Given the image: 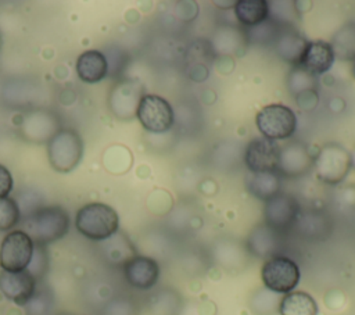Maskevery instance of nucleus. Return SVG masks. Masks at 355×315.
<instances>
[{
	"label": "nucleus",
	"instance_id": "obj_5",
	"mask_svg": "<svg viewBox=\"0 0 355 315\" xmlns=\"http://www.w3.org/2000/svg\"><path fill=\"white\" fill-rule=\"evenodd\" d=\"M255 124L262 137L277 142L288 139L295 133L297 115L284 104H268L258 111Z\"/></svg>",
	"mask_w": 355,
	"mask_h": 315
},
{
	"label": "nucleus",
	"instance_id": "obj_25",
	"mask_svg": "<svg viewBox=\"0 0 355 315\" xmlns=\"http://www.w3.org/2000/svg\"><path fill=\"white\" fill-rule=\"evenodd\" d=\"M104 253L108 261L112 264H125L128 259L136 255L133 246L130 244L129 239L125 237L122 233H115L105 240Z\"/></svg>",
	"mask_w": 355,
	"mask_h": 315
},
{
	"label": "nucleus",
	"instance_id": "obj_36",
	"mask_svg": "<svg viewBox=\"0 0 355 315\" xmlns=\"http://www.w3.org/2000/svg\"><path fill=\"white\" fill-rule=\"evenodd\" d=\"M295 101H297L298 107H301L302 110H313L318 105V90L305 92V93L297 96Z\"/></svg>",
	"mask_w": 355,
	"mask_h": 315
},
{
	"label": "nucleus",
	"instance_id": "obj_9",
	"mask_svg": "<svg viewBox=\"0 0 355 315\" xmlns=\"http://www.w3.org/2000/svg\"><path fill=\"white\" fill-rule=\"evenodd\" d=\"M33 241L24 230L7 233L0 244V266L3 271L19 272L28 268L32 254Z\"/></svg>",
	"mask_w": 355,
	"mask_h": 315
},
{
	"label": "nucleus",
	"instance_id": "obj_15",
	"mask_svg": "<svg viewBox=\"0 0 355 315\" xmlns=\"http://www.w3.org/2000/svg\"><path fill=\"white\" fill-rule=\"evenodd\" d=\"M336 56L330 42L312 40L308 42L300 67L306 69L315 76L326 74L334 64Z\"/></svg>",
	"mask_w": 355,
	"mask_h": 315
},
{
	"label": "nucleus",
	"instance_id": "obj_35",
	"mask_svg": "<svg viewBox=\"0 0 355 315\" xmlns=\"http://www.w3.org/2000/svg\"><path fill=\"white\" fill-rule=\"evenodd\" d=\"M12 185L14 180L11 172L3 164H0V197H7L12 190Z\"/></svg>",
	"mask_w": 355,
	"mask_h": 315
},
{
	"label": "nucleus",
	"instance_id": "obj_27",
	"mask_svg": "<svg viewBox=\"0 0 355 315\" xmlns=\"http://www.w3.org/2000/svg\"><path fill=\"white\" fill-rule=\"evenodd\" d=\"M280 300V294L265 287L252 294L250 300V308L255 315H273L275 312H279Z\"/></svg>",
	"mask_w": 355,
	"mask_h": 315
},
{
	"label": "nucleus",
	"instance_id": "obj_22",
	"mask_svg": "<svg viewBox=\"0 0 355 315\" xmlns=\"http://www.w3.org/2000/svg\"><path fill=\"white\" fill-rule=\"evenodd\" d=\"M234 15L237 21L245 26L252 28L269 18V6L265 0H240L236 1Z\"/></svg>",
	"mask_w": 355,
	"mask_h": 315
},
{
	"label": "nucleus",
	"instance_id": "obj_11",
	"mask_svg": "<svg viewBox=\"0 0 355 315\" xmlns=\"http://www.w3.org/2000/svg\"><path fill=\"white\" fill-rule=\"evenodd\" d=\"M315 157L306 144L300 140H291L280 147V155L276 172L280 176L297 178L302 176L313 167Z\"/></svg>",
	"mask_w": 355,
	"mask_h": 315
},
{
	"label": "nucleus",
	"instance_id": "obj_23",
	"mask_svg": "<svg viewBox=\"0 0 355 315\" xmlns=\"http://www.w3.org/2000/svg\"><path fill=\"white\" fill-rule=\"evenodd\" d=\"M247 43L245 32L232 26L220 28L218 32H215L212 39L214 50L220 54H237L239 51L244 50Z\"/></svg>",
	"mask_w": 355,
	"mask_h": 315
},
{
	"label": "nucleus",
	"instance_id": "obj_17",
	"mask_svg": "<svg viewBox=\"0 0 355 315\" xmlns=\"http://www.w3.org/2000/svg\"><path fill=\"white\" fill-rule=\"evenodd\" d=\"M280 233L275 232L265 223L257 225L248 235L247 250L250 254L258 258H270L279 251L280 247Z\"/></svg>",
	"mask_w": 355,
	"mask_h": 315
},
{
	"label": "nucleus",
	"instance_id": "obj_3",
	"mask_svg": "<svg viewBox=\"0 0 355 315\" xmlns=\"http://www.w3.org/2000/svg\"><path fill=\"white\" fill-rule=\"evenodd\" d=\"M82 153L83 142L75 129L62 128L49 139L47 155L51 167L57 172H71L79 164Z\"/></svg>",
	"mask_w": 355,
	"mask_h": 315
},
{
	"label": "nucleus",
	"instance_id": "obj_10",
	"mask_svg": "<svg viewBox=\"0 0 355 315\" xmlns=\"http://www.w3.org/2000/svg\"><path fill=\"white\" fill-rule=\"evenodd\" d=\"M280 155V146L277 142L266 137L252 139L244 151V162L248 172H276Z\"/></svg>",
	"mask_w": 355,
	"mask_h": 315
},
{
	"label": "nucleus",
	"instance_id": "obj_20",
	"mask_svg": "<svg viewBox=\"0 0 355 315\" xmlns=\"http://www.w3.org/2000/svg\"><path fill=\"white\" fill-rule=\"evenodd\" d=\"M282 176L277 172H248L245 176V187L255 198L268 201L282 190Z\"/></svg>",
	"mask_w": 355,
	"mask_h": 315
},
{
	"label": "nucleus",
	"instance_id": "obj_1",
	"mask_svg": "<svg viewBox=\"0 0 355 315\" xmlns=\"http://www.w3.org/2000/svg\"><path fill=\"white\" fill-rule=\"evenodd\" d=\"M33 244L46 246L64 237L69 230V215L60 205H40L22 216V229Z\"/></svg>",
	"mask_w": 355,
	"mask_h": 315
},
{
	"label": "nucleus",
	"instance_id": "obj_18",
	"mask_svg": "<svg viewBox=\"0 0 355 315\" xmlns=\"http://www.w3.org/2000/svg\"><path fill=\"white\" fill-rule=\"evenodd\" d=\"M108 61L100 50H86L76 58V74L86 83H97L105 78Z\"/></svg>",
	"mask_w": 355,
	"mask_h": 315
},
{
	"label": "nucleus",
	"instance_id": "obj_8",
	"mask_svg": "<svg viewBox=\"0 0 355 315\" xmlns=\"http://www.w3.org/2000/svg\"><path fill=\"white\" fill-rule=\"evenodd\" d=\"M300 212L301 207L297 198L288 193L280 191L265 201L263 223L282 235L294 228Z\"/></svg>",
	"mask_w": 355,
	"mask_h": 315
},
{
	"label": "nucleus",
	"instance_id": "obj_21",
	"mask_svg": "<svg viewBox=\"0 0 355 315\" xmlns=\"http://www.w3.org/2000/svg\"><path fill=\"white\" fill-rule=\"evenodd\" d=\"M315 298L305 291H290L284 294L279 304L280 315H318Z\"/></svg>",
	"mask_w": 355,
	"mask_h": 315
},
{
	"label": "nucleus",
	"instance_id": "obj_26",
	"mask_svg": "<svg viewBox=\"0 0 355 315\" xmlns=\"http://www.w3.org/2000/svg\"><path fill=\"white\" fill-rule=\"evenodd\" d=\"M287 87L288 92L297 97L305 92H312L318 89V78L304 69L302 67L297 65L288 72L287 76Z\"/></svg>",
	"mask_w": 355,
	"mask_h": 315
},
{
	"label": "nucleus",
	"instance_id": "obj_40",
	"mask_svg": "<svg viewBox=\"0 0 355 315\" xmlns=\"http://www.w3.org/2000/svg\"><path fill=\"white\" fill-rule=\"evenodd\" d=\"M0 44H1V37H0Z\"/></svg>",
	"mask_w": 355,
	"mask_h": 315
},
{
	"label": "nucleus",
	"instance_id": "obj_24",
	"mask_svg": "<svg viewBox=\"0 0 355 315\" xmlns=\"http://www.w3.org/2000/svg\"><path fill=\"white\" fill-rule=\"evenodd\" d=\"M334 56L343 61L355 58V21L344 24L331 37L330 42Z\"/></svg>",
	"mask_w": 355,
	"mask_h": 315
},
{
	"label": "nucleus",
	"instance_id": "obj_6",
	"mask_svg": "<svg viewBox=\"0 0 355 315\" xmlns=\"http://www.w3.org/2000/svg\"><path fill=\"white\" fill-rule=\"evenodd\" d=\"M301 278L297 262L286 255H273L268 258L261 268V279L263 286L277 294L293 291Z\"/></svg>",
	"mask_w": 355,
	"mask_h": 315
},
{
	"label": "nucleus",
	"instance_id": "obj_4",
	"mask_svg": "<svg viewBox=\"0 0 355 315\" xmlns=\"http://www.w3.org/2000/svg\"><path fill=\"white\" fill-rule=\"evenodd\" d=\"M316 178L326 185H340L349 173V151L338 143H326L316 154L313 161Z\"/></svg>",
	"mask_w": 355,
	"mask_h": 315
},
{
	"label": "nucleus",
	"instance_id": "obj_7",
	"mask_svg": "<svg viewBox=\"0 0 355 315\" xmlns=\"http://www.w3.org/2000/svg\"><path fill=\"white\" fill-rule=\"evenodd\" d=\"M136 118L141 126L151 133H165L172 129L175 124V112L168 100L158 94L144 93L141 97Z\"/></svg>",
	"mask_w": 355,
	"mask_h": 315
},
{
	"label": "nucleus",
	"instance_id": "obj_12",
	"mask_svg": "<svg viewBox=\"0 0 355 315\" xmlns=\"http://www.w3.org/2000/svg\"><path fill=\"white\" fill-rule=\"evenodd\" d=\"M144 96L143 85L133 79H126L114 86L110 94V108L119 119H130L136 115L139 103Z\"/></svg>",
	"mask_w": 355,
	"mask_h": 315
},
{
	"label": "nucleus",
	"instance_id": "obj_14",
	"mask_svg": "<svg viewBox=\"0 0 355 315\" xmlns=\"http://www.w3.org/2000/svg\"><path fill=\"white\" fill-rule=\"evenodd\" d=\"M0 291L17 305L26 303L36 293V279L26 271L8 272L0 271Z\"/></svg>",
	"mask_w": 355,
	"mask_h": 315
},
{
	"label": "nucleus",
	"instance_id": "obj_31",
	"mask_svg": "<svg viewBox=\"0 0 355 315\" xmlns=\"http://www.w3.org/2000/svg\"><path fill=\"white\" fill-rule=\"evenodd\" d=\"M47 266H49V258H47V251H46V246L42 244H35L33 247V254L31 258V262L26 268V271L37 280H40L46 272H47Z\"/></svg>",
	"mask_w": 355,
	"mask_h": 315
},
{
	"label": "nucleus",
	"instance_id": "obj_30",
	"mask_svg": "<svg viewBox=\"0 0 355 315\" xmlns=\"http://www.w3.org/2000/svg\"><path fill=\"white\" fill-rule=\"evenodd\" d=\"M21 219L17 201L11 197H0V232L12 229Z\"/></svg>",
	"mask_w": 355,
	"mask_h": 315
},
{
	"label": "nucleus",
	"instance_id": "obj_13",
	"mask_svg": "<svg viewBox=\"0 0 355 315\" xmlns=\"http://www.w3.org/2000/svg\"><path fill=\"white\" fill-rule=\"evenodd\" d=\"M122 269L126 282L139 290H148L154 287L159 278L158 262L146 255L132 257L122 265Z\"/></svg>",
	"mask_w": 355,
	"mask_h": 315
},
{
	"label": "nucleus",
	"instance_id": "obj_39",
	"mask_svg": "<svg viewBox=\"0 0 355 315\" xmlns=\"http://www.w3.org/2000/svg\"><path fill=\"white\" fill-rule=\"evenodd\" d=\"M351 62H352V65H351V74H352V76H354V79H355V58H354Z\"/></svg>",
	"mask_w": 355,
	"mask_h": 315
},
{
	"label": "nucleus",
	"instance_id": "obj_29",
	"mask_svg": "<svg viewBox=\"0 0 355 315\" xmlns=\"http://www.w3.org/2000/svg\"><path fill=\"white\" fill-rule=\"evenodd\" d=\"M269 18L273 19L277 25L286 28L293 26L298 19V10L295 1H272L269 3Z\"/></svg>",
	"mask_w": 355,
	"mask_h": 315
},
{
	"label": "nucleus",
	"instance_id": "obj_37",
	"mask_svg": "<svg viewBox=\"0 0 355 315\" xmlns=\"http://www.w3.org/2000/svg\"><path fill=\"white\" fill-rule=\"evenodd\" d=\"M215 6H225L223 8H234L236 1H215Z\"/></svg>",
	"mask_w": 355,
	"mask_h": 315
},
{
	"label": "nucleus",
	"instance_id": "obj_32",
	"mask_svg": "<svg viewBox=\"0 0 355 315\" xmlns=\"http://www.w3.org/2000/svg\"><path fill=\"white\" fill-rule=\"evenodd\" d=\"M101 315H139V311L132 300L119 297L110 301L104 307Z\"/></svg>",
	"mask_w": 355,
	"mask_h": 315
},
{
	"label": "nucleus",
	"instance_id": "obj_34",
	"mask_svg": "<svg viewBox=\"0 0 355 315\" xmlns=\"http://www.w3.org/2000/svg\"><path fill=\"white\" fill-rule=\"evenodd\" d=\"M337 200L345 208H354L355 207V183H351L349 186L340 189L337 193Z\"/></svg>",
	"mask_w": 355,
	"mask_h": 315
},
{
	"label": "nucleus",
	"instance_id": "obj_28",
	"mask_svg": "<svg viewBox=\"0 0 355 315\" xmlns=\"http://www.w3.org/2000/svg\"><path fill=\"white\" fill-rule=\"evenodd\" d=\"M283 26L277 25L273 19L268 18L266 21L261 22L259 25H255L252 28H247L245 32V37L248 43H254V44H269L275 42V39L277 37L280 29Z\"/></svg>",
	"mask_w": 355,
	"mask_h": 315
},
{
	"label": "nucleus",
	"instance_id": "obj_19",
	"mask_svg": "<svg viewBox=\"0 0 355 315\" xmlns=\"http://www.w3.org/2000/svg\"><path fill=\"white\" fill-rule=\"evenodd\" d=\"M293 229H297V232L304 239L323 240L329 237L331 230V223L324 214L319 211H306L302 214L300 212L298 219Z\"/></svg>",
	"mask_w": 355,
	"mask_h": 315
},
{
	"label": "nucleus",
	"instance_id": "obj_16",
	"mask_svg": "<svg viewBox=\"0 0 355 315\" xmlns=\"http://www.w3.org/2000/svg\"><path fill=\"white\" fill-rule=\"evenodd\" d=\"M309 40H306L295 28L286 26L282 28L277 37L273 42L276 54L286 62L297 67L301 62L305 47Z\"/></svg>",
	"mask_w": 355,
	"mask_h": 315
},
{
	"label": "nucleus",
	"instance_id": "obj_33",
	"mask_svg": "<svg viewBox=\"0 0 355 315\" xmlns=\"http://www.w3.org/2000/svg\"><path fill=\"white\" fill-rule=\"evenodd\" d=\"M28 315H49L51 309V298L46 293H35L25 305Z\"/></svg>",
	"mask_w": 355,
	"mask_h": 315
},
{
	"label": "nucleus",
	"instance_id": "obj_2",
	"mask_svg": "<svg viewBox=\"0 0 355 315\" xmlns=\"http://www.w3.org/2000/svg\"><path fill=\"white\" fill-rule=\"evenodd\" d=\"M75 226L89 240L104 241L118 232L119 218L111 205L89 203L78 210Z\"/></svg>",
	"mask_w": 355,
	"mask_h": 315
},
{
	"label": "nucleus",
	"instance_id": "obj_38",
	"mask_svg": "<svg viewBox=\"0 0 355 315\" xmlns=\"http://www.w3.org/2000/svg\"><path fill=\"white\" fill-rule=\"evenodd\" d=\"M349 158H351V168L355 171V146L349 151Z\"/></svg>",
	"mask_w": 355,
	"mask_h": 315
}]
</instances>
